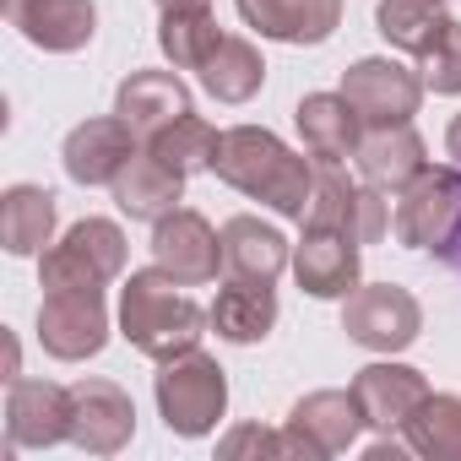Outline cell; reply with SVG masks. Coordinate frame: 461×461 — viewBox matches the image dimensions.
Instances as JSON below:
<instances>
[{
    "instance_id": "cell-1",
    "label": "cell",
    "mask_w": 461,
    "mask_h": 461,
    "mask_svg": "<svg viewBox=\"0 0 461 461\" xmlns=\"http://www.w3.org/2000/svg\"><path fill=\"white\" fill-rule=\"evenodd\" d=\"M212 174L222 185H234L240 195L272 206L277 217H294V222H304L310 195H315V158L294 152L267 125H234V131H222Z\"/></svg>"
},
{
    "instance_id": "cell-2",
    "label": "cell",
    "mask_w": 461,
    "mask_h": 461,
    "mask_svg": "<svg viewBox=\"0 0 461 461\" xmlns=\"http://www.w3.org/2000/svg\"><path fill=\"white\" fill-rule=\"evenodd\" d=\"M206 326H212V310H201L185 294V283L174 272H163L158 261L125 277V288H120V337L136 353H147L152 364L201 348Z\"/></svg>"
},
{
    "instance_id": "cell-3",
    "label": "cell",
    "mask_w": 461,
    "mask_h": 461,
    "mask_svg": "<svg viewBox=\"0 0 461 461\" xmlns=\"http://www.w3.org/2000/svg\"><path fill=\"white\" fill-rule=\"evenodd\" d=\"M152 396H158V418L179 439H206L228 418V375L201 348H190L179 358H163L158 375H152Z\"/></svg>"
},
{
    "instance_id": "cell-4",
    "label": "cell",
    "mask_w": 461,
    "mask_h": 461,
    "mask_svg": "<svg viewBox=\"0 0 461 461\" xmlns=\"http://www.w3.org/2000/svg\"><path fill=\"white\" fill-rule=\"evenodd\" d=\"M391 234L407 250H429L445 261L450 240L461 234V168H423L407 190H396V212H391Z\"/></svg>"
},
{
    "instance_id": "cell-5",
    "label": "cell",
    "mask_w": 461,
    "mask_h": 461,
    "mask_svg": "<svg viewBox=\"0 0 461 461\" xmlns=\"http://www.w3.org/2000/svg\"><path fill=\"white\" fill-rule=\"evenodd\" d=\"M125 272V228L109 217H82L39 256L44 288H109Z\"/></svg>"
},
{
    "instance_id": "cell-6",
    "label": "cell",
    "mask_w": 461,
    "mask_h": 461,
    "mask_svg": "<svg viewBox=\"0 0 461 461\" xmlns=\"http://www.w3.org/2000/svg\"><path fill=\"white\" fill-rule=\"evenodd\" d=\"M364 429L369 423H364L353 391H310L294 402V412L283 423V461H331V456L353 450Z\"/></svg>"
},
{
    "instance_id": "cell-7",
    "label": "cell",
    "mask_w": 461,
    "mask_h": 461,
    "mask_svg": "<svg viewBox=\"0 0 461 461\" xmlns=\"http://www.w3.org/2000/svg\"><path fill=\"white\" fill-rule=\"evenodd\" d=\"M342 331L369 353H402L423 331V304L396 283H358L342 299Z\"/></svg>"
},
{
    "instance_id": "cell-8",
    "label": "cell",
    "mask_w": 461,
    "mask_h": 461,
    "mask_svg": "<svg viewBox=\"0 0 461 461\" xmlns=\"http://www.w3.org/2000/svg\"><path fill=\"white\" fill-rule=\"evenodd\" d=\"M304 222L342 228L358 245H380L391 234V201H385V190H375L364 179H348L342 163H315V195H310Z\"/></svg>"
},
{
    "instance_id": "cell-9",
    "label": "cell",
    "mask_w": 461,
    "mask_h": 461,
    "mask_svg": "<svg viewBox=\"0 0 461 461\" xmlns=\"http://www.w3.org/2000/svg\"><path fill=\"white\" fill-rule=\"evenodd\" d=\"M39 342L60 364L98 358L109 342V304L104 288H44L39 304Z\"/></svg>"
},
{
    "instance_id": "cell-10",
    "label": "cell",
    "mask_w": 461,
    "mask_h": 461,
    "mask_svg": "<svg viewBox=\"0 0 461 461\" xmlns=\"http://www.w3.org/2000/svg\"><path fill=\"white\" fill-rule=\"evenodd\" d=\"M423 77L407 71L402 60H385V55H364L342 71V98L358 109L364 131L369 125H407L423 104Z\"/></svg>"
},
{
    "instance_id": "cell-11",
    "label": "cell",
    "mask_w": 461,
    "mask_h": 461,
    "mask_svg": "<svg viewBox=\"0 0 461 461\" xmlns=\"http://www.w3.org/2000/svg\"><path fill=\"white\" fill-rule=\"evenodd\" d=\"M136 439V402L114 380H77L71 385V445L87 456H120Z\"/></svg>"
},
{
    "instance_id": "cell-12",
    "label": "cell",
    "mask_w": 461,
    "mask_h": 461,
    "mask_svg": "<svg viewBox=\"0 0 461 461\" xmlns=\"http://www.w3.org/2000/svg\"><path fill=\"white\" fill-rule=\"evenodd\" d=\"M152 261L185 288H201L222 272V228H212L195 206H174L152 222Z\"/></svg>"
},
{
    "instance_id": "cell-13",
    "label": "cell",
    "mask_w": 461,
    "mask_h": 461,
    "mask_svg": "<svg viewBox=\"0 0 461 461\" xmlns=\"http://www.w3.org/2000/svg\"><path fill=\"white\" fill-rule=\"evenodd\" d=\"M60 439H71V385L17 375L6 391V456L50 450Z\"/></svg>"
},
{
    "instance_id": "cell-14",
    "label": "cell",
    "mask_w": 461,
    "mask_h": 461,
    "mask_svg": "<svg viewBox=\"0 0 461 461\" xmlns=\"http://www.w3.org/2000/svg\"><path fill=\"white\" fill-rule=\"evenodd\" d=\"M294 277L310 299H348L364 283V261H358V240L342 228H315L304 222V234L294 245Z\"/></svg>"
},
{
    "instance_id": "cell-15",
    "label": "cell",
    "mask_w": 461,
    "mask_h": 461,
    "mask_svg": "<svg viewBox=\"0 0 461 461\" xmlns=\"http://www.w3.org/2000/svg\"><path fill=\"white\" fill-rule=\"evenodd\" d=\"M348 391H353V402H358V412H364V423H369L375 434H402V423L423 407L429 380H423L412 364H396V358L385 353V358L364 364Z\"/></svg>"
},
{
    "instance_id": "cell-16",
    "label": "cell",
    "mask_w": 461,
    "mask_h": 461,
    "mask_svg": "<svg viewBox=\"0 0 461 461\" xmlns=\"http://www.w3.org/2000/svg\"><path fill=\"white\" fill-rule=\"evenodd\" d=\"M6 23L44 55H77L98 33V6L93 0H0Z\"/></svg>"
},
{
    "instance_id": "cell-17",
    "label": "cell",
    "mask_w": 461,
    "mask_h": 461,
    "mask_svg": "<svg viewBox=\"0 0 461 461\" xmlns=\"http://www.w3.org/2000/svg\"><path fill=\"white\" fill-rule=\"evenodd\" d=\"M136 131L120 120V114H104V120H82L66 147H60V163L77 185H114L125 174V163L136 158Z\"/></svg>"
},
{
    "instance_id": "cell-18",
    "label": "cell",
    "mask_w": 461,
    "mask_h": 461,
    "mask_svg": "<svg viewBox=\"0 0 461 461\" xmlns=\"http://www.w3.org/2000/svg\"><path fill=\"white\" fill-rule=\"evenodd\" d=\"M294 267V245L283 240V228L240 212L222 222V277L234 283H277Z\"/></svg>"
},
{
    "instance_id": "cell-19",
    "label": "cell",
    "mask_w": 461,
    "mask_h": 461,
    "mask_svg": "<svg viewBox=\"0 0 461 461\" xmlns=\"http://www.w3.org/2000/svg\"><path fill=\"white\" fill-rule=\"evenodd\" d=\"M245 28L272 44H326L342 28V0H234Z\"/></svg>"
},
{
    "instance_id": "cell-20",
    "label": "cell",
    "mask_w": 461,
    "mask_h": 461,
    "mask_svg": "<svg viewBox=\"0 0 461 461\" xmlns=\"http://www.w3.org/2000/svg\"><path fill=\"white\" fill-rule=\"evenodd\" d=\"M353 163H358V179L364 185L396 195V190H407L429 168V147L412 131V120L407 125H369L364 141H358V152H353Z\"/></svg>"
},
{
    "instance_id": "cell-21",
    "label": "cell",
    "mask_w": 461,
    "mask_h": 461,
    "mask_svg": "<svg viewBox=\"0 0 461 461\" xmlns=\"http://www.w3.org/2000/svg\"><path fill=\"white\" fill-rule=\"evenodd\" d=\"M294 125H299L304 152L315 163H348L358 152V141H364V120L342 98V87L337 93H304L299 109H294Z\"/></svg>"
},
{
    "instance_id": "cell-22",
    "label": "cell",
    "mask_w": 461,
    "mask_h": 461,
    "mask_svg": "<svg viewBox=\"0 0 461 461\" xmlns=\"http://www.w3.org/2000/svg\"><path fill=\"white\" fill-rule=\"evenodd\" d=\"M114 114L152 141L163 125H174L179 114H190V87L179 82V71H131L114 93Z\"/></svg>"
},
{
    "instance_id": "cell-23",
    "label": "cell",
    "mask_w": 461,
    "mask_h": 461,
    "mask_svg": "<svg viewBox=\"0 0 461 461\" xmlns=\"http://www.w3.org/2000/svg\"><path fill=\"white\" fill-rule=\"evenodd\" d=\"M277 326V288L272 283H234L228 277L212 299V331L234 348L267 342Z\"/></svg>"
},
{
    "instance_id": "cell-24",
    "label": "cell",
    "mask_w": 461,
    "mask_h": 461,
    "mask_svg": "<svg viewBox=\"0 0 461 461\" xmlns=\"http://www.w3.org/2000/svg\"><path fill=\"white\" fill-rule=\"evenodd\" d=\"M114 190V206L131 217V222H158V217H168L179 201H185V174H174L163 158H152V152H136L131 163H125V174L109 185Z\"/></svg>"
},
{
    "instance_id": "cell-25",
    "label": "cell",
    "mask_w": 461,
    "mask_h": 461,
    "mask_svg": "<svg viewBox=\"0 0 461 461\" xmlns=\"http://www.w3.org/2000/svg\"><path fill=\"white\" fill-rule=\"evenodd\" d=\"M55 195L44 185H12L0 195V245L6 256H44L55 245Z\"/></svg>"
},
{
    "instance_id": "cell-26",
    "label": "cell",
    "mask_w": 461,
    "mask_h": 461,
    "mask_svg": "<svg viewBox=\"0 0 461 461\" xmlns=\"http://www.w3.org/2000/svg\"><path fill=\"white\" fill-rule=\"evenodd\" d=\"M195 82H201L206 98H217V104H250V98L267 87V60H261V50H256L250 39L228 33V39L212 50V60L195 71Z\"/></svg>"
},
{
    "instance_id": "cell-27",
    "label": "cell",
    "mask_w": 461,
    "mask_h": 461,
    "mask_svg": "<svg viewBox=\"0 0 461 461\" xmlns=\"http://www.w3.org/2000/svg\"><path fill=\"white\" fill-rule=\"evenodd\" d=\"M402 439L423 461H461V396L456 391H429L423 407L402 423Z\"/></svg>"
},
{
    "instance_id": "cell-28",
    "label": "cell",
    "mask_w": 461,
    "mask_h": 461,
    "mask_svg": "<svg viewBox=\"0 0 461 461\" xmlns=\"http://www.w3.org/2000/svg\"><path fill=\"white\" fill-rule=\"evenodd\" d=\"M217 141H222V131L190 109V114H179L174 125H163V131L147 141V152L163 158L174 174L190 179V174H212V163H217Z\"/></svg>"
},
{
    "instance_id": "cell-29",
    "label": "cell",
    "mask_w": 461,
    "mask_h": 461,
    "mask_svg": "<svg viewBox=\"0 0 461 461\" xmlns=\"http://www.w3.org/2000/svg\"><path fill=\"white\" fill-rule=\"evenodd\" d=\"M445 23H450L445 0H380L375 6V33L402 55H423Z\"/></svg>"
},
{
    "instance_id": "cell-30",
    "label": "cell",
    "mask_w": 461,
    "mask_h": 461,
    "mask_svg": "<svg viewBox=\"0 0 461 461\" xmlns=\"http://www.w3.org/2000/svg\"><path fill=\"white\" fill-rule=\"evenodd\" d=\"M222 39L228 33L217 28L212 6H201V12H163V23H158V50L168 55L174 71H201Z\"/></svg>"
},
{
    "instance_id": "cell-31",
    "label": "cell",
    "mask_w": 461,
    "mask_h": 461,
    "mask_svg": "<svg viewBox=\"0 0 461 461\" xmlns=\"http://www.w3.org/2000/svg\"><path fill=\"white\" fill-rule=\"evenodd\" d=\"M418 77H423V87L439 93V98H456V93H461V23H456V17H450V23L439 28V39L418 55Z\"/></svg>"
},
{
    "instance_id": "cell-32",
    "label": "cell",
    "mask_w": 461,
    "mask_h": 461,
    "mask_svg": "<svg viewBox=\"0 0 461 461\" xmlns=\"http://www.w3.org/2000/svg\"><path fill=\"white\" fill-rule=\"evenodd\" d=\"M217 456H228V461H240V456H277L283 461V429H261V423H240V429H228L222 439H217Z\"/></svg>"
},
{
    "instance_id": "cell-33",
    "label": "cell",
    "mask_w": 461,
    "mask_h": 461,
    "mask_svg": "<svg viewBox=\"0 0 461 461\" xmlns=\"http://www.w3.org/2000/svg\"><path fill=\"white\" fill-rule=\"evenodd\" d=\"M407 450H412L407 439H391V434H380V439H375V445H369L364 456H369V461H402Z\"/></svg>"
},
{
    "instance_id": "cell-34",
    "label": "cell",
    "mask_w": 461,
    "mask_h": 461,
    "mask_svg": "<svg viewBox=\"0 0 461 461\" xmlns=\"http://www.w3.org/2000/svg\"><path fill=\"white\" fill-rule=\"evenodd\" d=\"M445 158H450V163L461 168V114H456V120L445 125Z\"/></svg>"
},
{
    "instance_id": "cell-35",
    "label": "cell",
    "mask_w": 461,
    "mask_h": 461,
    "mask_svg": "<svg viewBox=\"0 0 461 461\" xmlns=\"http://www.w3.org/2000/svg\"><path fill=\"white\" fill-rule=\"evenodd\" d=\"M212 0H158V12H201Z\"/></svg>"
},
{
    "instance_id": "cell-36",
    "label": "cell",
    "mask_w": 461,
    "mask_h": 461,
    "mask_svg": "<svg viewBox=\"0 0 461 461\" xmlns=\"http://www.w3.org/2000/svg\"><path fill=\"white\" fill-rule=\"evenodd\" d=\"M445 261H450V267H456V272H461V234H456V240H450V250H445Z\"/></svg>"
}]
</instances>
